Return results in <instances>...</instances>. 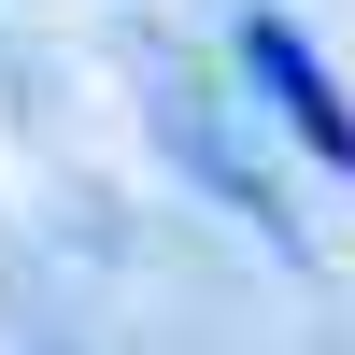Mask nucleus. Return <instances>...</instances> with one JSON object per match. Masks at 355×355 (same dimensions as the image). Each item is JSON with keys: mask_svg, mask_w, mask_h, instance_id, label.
Wrapping results in <instances>:
<instances>
[{"mask_svg": "<svg viewBox=\"0 0 355 355\" xmlns=\"http://www.w3.org/2000/svg\"><path fill=\"white\" fill-rule=\"evenodd\" d=\"M157 142H171V157H185V171H199V185H214V199H227V214H242V227H256V242H284V256H299V214H284V185H270V171H256V157H242V142H227V128H214V100H199V85H157Z\"/></svg>", "mask_w": 355, "mask_h": 355, "instance_id": "obj_2", "label": "nucleus"}, {"mask_svg": "<svg viewBox=\"0 0 355 355\" xmlns=\"http://www.w3.org/2000/svg\"><path fill=\"white\" fill-rule=\"evenodd\" d=\"M227 43H242V85H256V114H270V128H299L327 171H355V100H341V71H327V57H313L284 15H242Z\"/></svg>", "mask_w": 355, "mask_h": 355, "instance_id": "obj_1", "label": "nucleus"}]
</instances>
